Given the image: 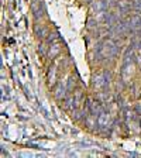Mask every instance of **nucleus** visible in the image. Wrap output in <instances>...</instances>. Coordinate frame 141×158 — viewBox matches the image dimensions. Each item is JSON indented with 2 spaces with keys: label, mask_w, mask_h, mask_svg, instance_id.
I'll use <instances>...</instances> for the list:
<instances>
[{
  "label": "nucleus",
  "mask_w": 141,
  "mask_h": 158,
  "mask_svg": "<svg viewBox=\"0 0 141 158\" xmlns=\"http://www.w3.org/2000/svg\"><path fill=\"white\" fill-rule=\"evenodd\" d=\"M114 52H116V47L110 42V41H107V42H104L103 44V47H100V54H102L103 56H111L114 55Z\"/></svg>",
  "instance_id": "f257e3e1"
},
{
  "label": "nucleus",
  "mask_w": 141,
  "mask_h": 158,
  "mask_svg": "<svg viewBox=\"0 0 141 158\" xmlns=\"http://www.w3.org/2000/svg\"><path fill=\"white\" fill-rule=\"evenodd\" d=\"M97 123H99V126H102V127L109 126L110 124V116L107 114V113L102 111V113L99 114V117H97Z\"/></svg>",
  "instance_id": "f03ea898"
},
{
  "label": "nucleus",
  "mask_w": 141,
  "mask_h": 158,
  "mask_svg": "<svg viewBox=\"0 0 141 158\" xmlns=\"http://www.w3.org/2000/svg\"><path fill=\"white\" fill-rule=\"evenodd\" d=\"M135 6L138 10H141V0H135Z\"/></svg>",
  "instance_id": "7ed1b4c3"
}]
</instances>
